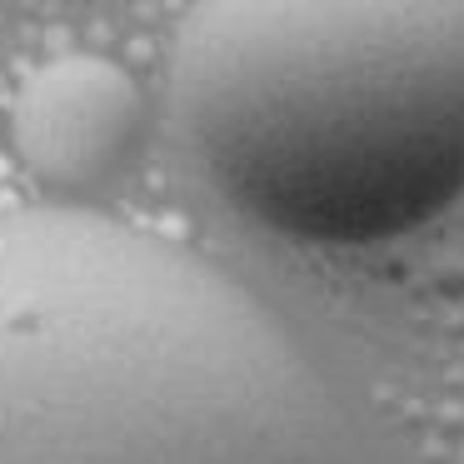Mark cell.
<instances>
[{"mask_svg": "<svg viewBox=\"0 0 464 464\" xmlns=\"http://www.w3.org/2000/svg\"><path fill=\"white\" fill-rule=\"evenodd\" d=\"M0 464H354L295 330L200 250L0 205Z\"/></svg>", "mask_w": 464, "mask_h": 464, "instance_id": "obj_1", "label": "cell"}, {"mask_svg": "<svg viewBox=\"0 0 464 464\" xmlns=\"http://www.w3.org/2000/svg\"><path fill=\"white\" fill-rule=\"evenodd\" d=\"M185 150L300 245H380L464 200V0H210L170 55Z\"/></svg>", "mask_w": 464, "mask_h": 464, "instance_id": "obj_2", "label": "cell"}, {"mask_svg": "<svg viewBox=\"0 0 464 464\" xmlns=\"http://www.w3.org/2000/svg\"><path fill=\"white\" fill-rule=\"evenodd\" d=\"M145 130V95L105 55H55L25 75L11 135L25 170L61 195L115 180Z\"/></svg>", "mask_w": 464, "mask_h": 464, "instance_id": "obj_3", "label": "cell"}, {"mask_svg": "<svg viewBox=\"0 0 464 464\" xmlns=\"http://www.w3.org/2000/svg\"><path fill=\"white\" fill-rule=\"evenodd\" d=\"M459 464H464V454H459Z\"/></svg>", "mask_w": 464, "mask_h": 464, "instance_id": "obj_4", "label": "cell"}]
</instances>
